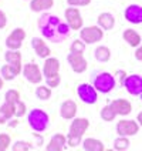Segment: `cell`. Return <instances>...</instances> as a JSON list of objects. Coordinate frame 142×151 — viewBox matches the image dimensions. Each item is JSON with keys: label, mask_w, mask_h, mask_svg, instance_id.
<instances>
[{"label": "cell", "mask_w": 142, "mask_h": 151, "mask_svg": "<svg viewBox=\"0 0 142 151\" xmlns=\"http://www.w3.org/2000/svg\"><path fill=\"white\" fill-rule=\"evenodd\" d=\"M104 37V30L100 26H87L80 30V39L85 44H94L97 42H101Z\"/></svg>", "instance_id": "277c9868"}, {"label": "cell", "mask_w": 142, "mask_h": 151, "mask_svg": "<svg viewBox=\"0 0 142 151\" xmlns=\"http://www.w3.org/2000/svg\"><path fill=\"white\" fill-rule=\"evenodd\" d=\"M117 117V114H115V111L112 110V107L109 106V104H107L104 109L101 110V118L104 120V121H112L114 118Z\"/></svg>", "instance_id": "f1b7e54d"}, {"label": "cell", "mask_w": 142, "mask_h": 151, "mask_svg": "<svg viewBox=\"0 0 142 151\" xmlns=\"http://www.w3.org/2000/svg\"><path fill=\"white\" fill-rule=\"evenodd\" d=\"M46 83H47L49 87L56 88V87H59L60 83H61V77H60V74L53 76V77H49V78H46Z\"/></svg>", "instance_id": "e575fe53"}, {"label": "cell", "mask_w": 142, "mask_h": 151, "mask_svg": "<svg viewBox=\"0 0 142 151\" xmlns=\"http://www.w3.org/2000/svg\"><path fill=\"white\" fill-rule=\"evenodd\" d=\"M67 144L71 147V148H75L78 147L80 144H83V137H78V135H73L68 133L67 134Z\"/></svg>", "instance_id": "836d02e7"}, {"label": "cell", "mask_w": 142, "mask_h": 151, "mask_svg": "<svg viewBox=\"0 0 142 151\" xmlns=\"http://www.w3.org/2000/svg\"><path fill=\"white\" fill-rule=\"evenodd\" d=\"M141 100H142V94H141Z\"/></svg>", "instance_id": "bcb514c9"}, {"label": "cell", "mask_w": 142, "mask_h": 151, "mask_svg": "<svg viewBox=\"0 0 142 151\" xmlns=\"http://www.w3.org/2000/svg\"><path fill=\"white\" fill-rule=\"evenodd\" d=\"M0 74H1V77H3L4 81H11V80H14L16 76H19L20 73H19L13 66L4 64V66H1V68H0Z\"/></svg>", "instance_id": "d4e9b609"}, {"label": "cell", "mask_w": 142, "mask_h": 151, "mask_svg": "<svg viewBox=\"0 0 142 151\" xmlns=\"http://www.w3.org/2000/svg\"><path fill=\"white\" fill-rule=\"evenodd\" d=\"M30 148H31L30 143L23 141V140H19L16 143H13V145H11V151H29Z\"/></svg>", "instance_id": "d6a6232c"}, {"label": "cell", "mask_w": 142, "mask_h": 151, "mask_svg": "<svg viewBox=\"0 0 142 151\" xmlns=\"http://www.w3.org/2000/svg\"><path fill=\"white\" fill-rule=\"evenodd\" d=\"M67 60H68V64L71 66L73 71L75 73H84L87 70V60L84 57V54H74V53H70L67 56Z\"/></svg>", "instance_id": "8fae6325"}, {"label": "cell", "mask_w": 142, "mask_h": 151, "mask_svg": "<svg viewBox=\"0 0 142 151\" xmlns=\"http://www.w3.org/2000/svg\"><path fill=\"white\" fill-rule=\"evenodd\" d=\"M125 16L126 22L132 23V24H142V6L139 4H129L125 9Z\"/></svg>", "instance_id": "7c38bea8"}, {"label": "cell", "mask_w": 142, "mask_h": 151, "mask_svg": "<svg viewBox=\"0 0 142 151\" xmlns=\"http://www.w3.org/2000/svg\"><path fill=\"white\" fill-rule=\"evenodd\" d=\"M115 77L108 73V71H102L100 74L94 78V87L98 93H102V94H107V93L112 91L114 87H115Z\"/></svg>", "instance_id": "3957f363"}, {"label": "cell", "mask_w": 142, "mask_h": 151, "mask_svg": "<svg viewBox=\"0 0 142 151\" xmlns=\"http://www.w3.org/2000/svg\"><path fill=\"white\" fill-rule=\"evenodd\" d=\"M115 76H117V78H118V81H119V84L121 86H124V83H125V80H126V73H125V70H118L117 73H115Z\"/></svg>", "instance_id": "74e56055"}, {"label": "cell", "mask_w": 142, "mask_h": 151, "mask_svg": "<svg viewBox=\"0 0 142 151\" xmlns=\"http://www.w3.org/2000/svg\"><path fill=\"white\" fill-rule=\"evenodd\" d=\"M16 124H19V121H17V120H13V121H11V123H10L9 126H10V127H14Z\"/></svg>", "instance_id": "7bdbcfd3"}, {"label": "cell", "mask_w": 142, "mask_h": 151, "mask_svg": "<svg viewBox=\"0 0 142 151\" xmlns=\"http://www.w3.org/2000/svg\"><path fill=\"white\" fill-rule=\"evenodd\" d=\"M26 39V32L21 27H17L14 29L11 33L7 36L6 39V47L9 50H19L21 47V44Z\"/></svg>", "instance_id": "9c48e42d"}, {"label": "cell", "mask_w": 142, "mask_h": 151, "mask_svg": "<svg viewBox=\"0 0 142 151\" xmlns=\"http://www.w3.org/2000/svg\"><path fill=\"white\" fill-rule=\"evenodd\" d=\"M125 90L131 96H141L142 94V76L139 74H131L126 77L124 83Z\"/></svg>", "instance_id": "30bf717a"}, {"label": "cell", "mask_w": 142, "mask_h": 151, "mask_svg": "<svg viewBox=\"0 0 142 151\" xmlns=\"http://www.w3.org/2000/svg\"><path fill=\"white\" fill-rule=\"evenodd\" d=\"M67 3L71 7H78V6H88L91 3V0H67Z\"/></svg>", "instance_id": "8d00e7d4"}, {"label": "cell", "mask_w": 142, "mask_h": 151, "mask_svg": "<svg viewBox=\"0 0 142 151\" xmlns=\"http://www.w3.org/2000/svg\"><path fill=\"white\" fill-rule=\"evenodd\" d=\"M136 121H138V124L142 127V111L138 114V117H136Z\"/></svg>", "instance_id": "60d3db41"}, {"label": "cell", "mask_w": 142, "mask_h": 151, "mask_svg": "<svg viewBox=\"0 0 142 151\" xmlns=\"http://www.w3.org/2000/svg\"><path fill=\"white\" fill-rule=\"evenodd\" d=\"M122 39H124L131 47H139L142 44V37L139 36L138 32H135L134 29H126V30H124Z\"/></svg>", "instance_id": "ffe728a7"}, {"label": "cell", "mask_w": 142, "mask_h": 151, "mask_svg": "<svg viewBox=\"0 0 142 151\" xmlns=\"http://www.w3.org/2000/svg\"><path fill=\"white\" fill-rule=\"evenodd\" d=\"M95 87L88 83H83L77 87V94L80 97V100L85 104H95L98 100V94H97Z\"/></svg>", "instance_id": "5b68a950"}, {"label": "cell", "mask_w": 142, "mask_h": 151, "mask_svg": "<svg viewBox=\"0 0 142 151\" xmlns=\"http://www.w3.org/2000/svg\"><path fill=\"white\" fill-rule=\"evenodd\" d=\"M54 6V0H31L30 1V9L34 13L46 12Z\"/></svg>", "instance_id": "7402d4cb"}, {"label": "cell", "mask_w": 142, "mask_h": 151, "mask_svg": "<svg viewBox=\"0 0 142 151\" xmlns=\"http://www.w3.org/2000/svg\"><path fill=\"white\" fill-rule=\"evenodd\" d=\"M135 59L138 61H142V44L139 47H136V50H135Z\"/></svg>", "instance_id": "ab89813d"}, {"label": "cell", "mask_w": 142, "mask_h": 151, "mask_svg": "<svg viewBox=\"0 0 142 151\" xmlns=\"http://www.w3.org/2000/svg\"><path fill=\"white\" fill-rule=\"evenodd\" d=\"M128 148H129V137H121V135H118V138L114 141V150L126 151Z\"/></svg>", "instance_id": "4316f807"}, {"label": "cell", "mask_w": 142, "mask_h": 151, "mask_svg": "<svg viewBox=\"0 0 142 151\" xmlns=\"http://www.w3.org/2000/svg\"><path fill=\"white\" fill-rule=\"evenodd\" d=\"M90 127V120L88 118H83V117H75L70 126V134L73 135H78V137H83L84 133L88 130Z\"/></svg>", "instance_id": "4fadbf2b"}, {"label": "cell", "mask_w": 142, "mask_h": 151, "mask_svg": "<svg viewBox=\"0 0 142 151\" xmlns=\"http://www.w3.org/2000/svg\"><path fill=\"white\" fill-rule=\"evenodd\" d=\"M6 121H7L6 118H4V117H1V116H0V126H1V124H4Z\"/></svg>", "instance_id": "ee69618b"}, {"label": "cell", "mask_w": 142, "mask_h": 151, "mask_svg": "<svg viewBox=\"0 0 142 151\" xmlns=\"http://www.w3.org/2000/svg\"><path fill=\"white\" fill-rule=\"evenodd\" d=\"M85 51V43L80 39V40H74L70 46V53H74V54H84Z\"/></svg>", "instance_id": "f546056e"}, {"label": "cell", "mask_w": 142, "mask_h": 151, "mask_svg": "<svg viewBox=\"0 0 142 151\" xmlns=\"http://www.w3.org/2000/svg\"><path fill=\"white\" fill-rule=\"evenodd\" d=\"M0 116L4 117L6 120H11V118L16 116V104H11V103L4 101L0 106Z\"/></svg>", "instance_id": "cb8c5ba5"}, {"label": "cell", "mask_w": 142, "mask_h": 151, "mask_svg": "<svg viewBox=\"0 0 142 151\" xmlns=\"http://www.w3.org/2000/svg\"><path fill=\"white\" fill-rule=\"evenodd\" d=\"M36 96H37V99H40V100H49L51 97V88L49 86H39L37 88H36Z\"/></svg>", "instance_id": "83f0119b"}, {"label": "cell", "mask_w": 142, "mask_h": 151, "mask_svg": "<svg viewBox=\"0 0 142 151\" xmlns=\"http://www.w3.org/2000/svg\"><path fill=\"white\" fill-rule=\"evenodd\" d=\"M7 24V16L3 10H0V29H4Z\"/></svg>", "instance_id": "f35d334b"}, {"label": "cell", "mask_w": 142, "mask_h": 151, "mask_svg": "<svg viewBox=\"0 0 142 151\" xmlns=\"http://www.w3.org/2000/svg\"><path fill=\"white\" fill-rule=\"evenodd\" d=\"M23 76L26 77V80L31 84H40L41 80L44 78L43 76V70L36 63H27L23 66Z\"/></svg>", "instance_id": "52a82bcc"}, {"label": "cell", "mask_w": 142, "mask_h": 151, "mask_svg": "<svg viewBox=\"0 0 142 151\" xmlns=\"http://www.w3.org/2000/svg\"><path fill=\"white\" fill-rule=\"evenodd\" d=\"M109 106L112 107V110L115 111L117 116H128L131 114L132 111V104L125 99H117V100H112L109 103Z\"/></svg>", "instance_id": "5bb4252c"}, {"label": "cell", "mask_w": 142, "mask_h": 151, "mask_svg": "<svg viewBox=\"0 0 142 151\" xmlns=\"http://www.w3.org/2000/svg\"><path fill=\"white\" fill-rule=\"evenodd\" d=\"M10 144H11V137L6 133H0V151L9 150Z\"/></svg>", "instance_id": "1f68e13d"}, {"label": "cell", "mask_w": 142, "mask_h": 151, "mask_svg": "<svg viewBox=\"0 0 142 151\" xmlns=\"http://www.w3.org/2000/svg\"><path fill=\"white\" fill-rule=\"evenodd\" d=\"M4 101L7 103H11V104H17L20 101V93L14 90V88H10L6 91V96H4Z\"/></svg>", "instance_id": "4dcf8cb0"}, {"label": "cell", "mask_w": 142, "mask_h": 151, "mask_svg": "<svg viewBox=\"0 0 142 151\" xmlns=\"http://www.w3.org/2000/svg\"><path fill=\"white\" fill-rule=\"evenodd\" d=\"M98 26H100L102 30H112L114 29V26H115V19L114 16L108 13V12H104V13H101L100 16H98Z\"/></svg>", "instance_id": "44dd1931"}, {"label": "cell", "mask_w": 142, "mask_h": 151, "mask_svg": "<svg viewBox=\"0 0 142 151\" xmlns=\"http://www.w3.org/2000/svg\"><path fill=\"white\" fill-rule=\"evenodd\" d=\"M67 144V135L57 133L51 137L50 143L47 144V151H64V147Z\"/></svg>", "instance_id": "d6986e66"}, {"label": "cell", "mask_w": 142, "mask_h": 151, "mask_svg": "<svg viewBox=\"0 0 142 151\" xmlns=\"http://www.w3.org/2000/svg\"><path fill=\"white\" fill-rule=\"evenodd\" d=\"M139 124L135 120H119L117 123V133L121 137H132V135L138 134L139 131Z\"/></svg>", "instance_id": "8992f818"}, {"label": "cell", "mask_w": 142, "mask_h": 151, "mask_svg": "<svg viewBox=\"0 0 142 151\" xmlns=\"http://www.w3.org/2000/svg\"><path fill=\"white\" fill-rule=\"evenodd\" d=\"M94 57H95V60H98L101 63H105V61H108L111 59V50L108 47H105V46H100L94 51Z\"/></svg>", "instance_id": "484cf974"}, {"label": "cell", "mask_w": 142, "mask_h": 151, "mask_svg": "<svg viewBox=\"0 0 142 151\" xmlns=\"http://www.w3.org/2000/svg\"><path fill=\"white\" fill-rule=\"evenodd\" d=\"M83 148L85 151H105L104 143L101 140L92 138V137H88V138L83 140Z\"/></svg>", "instance_id": "603a6c76"}, {"label": "cell", "mask_w": 142, "mask_h": 151, "mask_svg": "<svg viewBox=\"0 0 142 151\" xmlns=\"http://www.w3.org/2000/svg\"><path fill=\"white\" fill-rule=\"evenodd\" d=\"M3 84H4V80H3V77H1V74H0V90L3 88Z\"/></svg>", "instance_id": "b9f144b4"}, {"label": "cell", "mask_w": 142, "mask_h": 151, "mask_svg": "<svg viewBox=\"0 0 142 151\" xmlns=\"http://www.w3.org/2000/svg\"><path fill=\"white\" fill-rule=\"evenodd\" d=\"M64 17L67 20V24L70 26L71 30H81L83 29V17H81V13L77 7H67L66 12H64Z\"/></svg>", "instance_id": "ba28073f"}, {"label": "cell", "mask_w": 142, "mask_h": 151, "mask_svg": "<svg viewBox=\"0 0 142 151\" xmlns=\"http://www.w3.org/2000/svg\"><path fill=\"white\" fill-rule=\"evenodd\" d=\"M49 114L40 109H33L29 113V124L31 127V130L36 133H43L47 130L49 127Z\"/></svg>", "instance_id": "7a4b0ae2"}, {"label": "cell", "mask_w": 142, "mask_h": 151, "mask_svg": "<svg viewBox=\"0 0 142 151\" xmlns=\"http://www.w3.org/2000/svg\"><path fill=\"white\" fill-rule=\"evenodd\" d=\"M39 27L43 36L53 43H59L67 39L71 30L67 23H63L59 17L53 14H43L39 20Z\"/></svg>", "instance_id": "6da1fadb"}, {"label": "cell", "mask_w": 142, "mask_h": 151, "mask_svg": "<svg viewBox=\"0 0 142 151\" xmlns=\"http://www.w3.org/2000/svg\"><path fill=\"white\" fill-rule=\"evenodd\" d=\"M31 46H33L34 51H36V54H37L39 57H41V59H49V57H50L51 50L43 39H40V37H33V39H31Z\"/></svg>", "instance_id": "e0dca14e"}, {"label": "cell", "mask_w": 142, "mask_h": 151, "mask_svg": "<svg viewBox=\"0 0 142 151\" xmlns=\"http://www.w3.org/2000/svg\"><path fill=\"white\" fill-rule=\"evenodd\" d=\"M26 113H27V107H26L24 103L20 100V101H19V103L16 104V117H17V118L23 117V116H26Z\"/></svg>", "instance_id": "d590c367"}, {"label": "cell", "mask_w": 142, "mask_h": 151, "mask_svg": "<svg viewBox=\"0 0 142 151\" xmlns=\"http://www.w3.org/2000/svg\"><path fill=\"white\" fill-rule=\"evenodd\" d=\"M60 71V60L56 57H49L44 60V66H43V76L44 78H49L53 76H57Z\"/></svg>", "instance_id": "9a60e30c"}, {"label": "cell", "mask_w": 142, "mask_h": 151, "mask_svg": "<svg viewBox=\"0 0 142 151\" xmlns=\"http://www.w3.org/2000/svg\"><path fill=\"white\" fill-rule=\"evenodd\" d=\"M77 110H78V107H77V103L74 100H66L63 101V104L60 107V114L66 120H74Z\"/></svg>", "instance_id": "ac0fdd59"}, {"label": "cell", "mask_w": 142, "mask_h": 151, "mask_svg": "<svg viewBox=\"0 0 142 151\" xmlns=\"http://www.w3.org/2000/svg\"><path fill=\"white\" fill-rule=\"evenodd\" d=\"M4 60L6 63L13 66L19 73L23 71V63H21V53L19 50H7L4 53Z\"/></svg>", "instance_id": "2e32d148"}, {"label": "cell", "mask_w": 142, "mask_h": 151, "mask_svg": "<svg viewBox=\"0 0 142 151\" xmlns=\"http://www.w3.org/2000/svg\"><path fill=\"white\" fill-rule=\"evenodd\" d=\"M105 151H115L114 148H108V150H105Z\"/></svg>", "instance_id": "f6af8a7d"}]
</instances>
